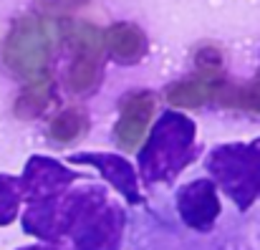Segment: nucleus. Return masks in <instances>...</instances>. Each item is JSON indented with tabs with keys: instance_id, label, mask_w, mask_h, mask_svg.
<instances>
[{
	"instance_id": "obj_1",
	"label": "nucleus",
	"mask_w": 260,
	"mask_h": 250,
	"mask_svg": "<svg viewBox=\"0 0 260 250\" xmlns=\"http://www.w3.org/2000/svg\"><path fill=\"white\" fill-rule=\"evenodd\" d=\"M197 127L179 111H167L157 121L147 147L142 149L139 167L149 182L170 179L192 160Z\"/></svg>"
},
{
	"instance_id": "obj_2",
	"label": "nucleus",
	"mask_w": 260,
	"mask_h": 250,
	"mask_svg": "<svg viewBox=\"0 0 260 250\" xmlns=\"http://www.w3.org/2000/svg\"><path fill=\"white\" fill-rule=\"evenodd\" d=\"M210 169L243 207L260 192V139L250 144H228L210 154Z\"/></svg>"
},
{
	"instance_id": "obj_3",
	"label": "nucleus",
	"mask_w": 260,
	"mask_h": 250,
	"mask_svg": "<svg viewBox=\"0 0 260 250\" xmlns=\"http://www.w3.org/2000/svg\"><path fill=\"white\" fill-rule=\"evenodd\" d=\"M48 56H51V38L38 18L18 20L3 43V64L25 79L43 76Z\"/></svg>"
},
{
	"instance_id": "obj_4",
	"label": "nucleus",
	"mask_w": 260,
	"mask_h": 250,
	"mask_svg": "<svg viewBox=\"0 0 260 250\" xmlns=\"http://www.w3.org/2000/svg\"><path fill=\"white\" fill-rule=\"evenodd\" d=\"M101 48L104 38L101 30L91 23H81L74 38V61L69 69V86L71 91L84 93L99 79V61H101Z\"/></svg>"
},
{
	"instance_id": "obj_5",
	"label": "nucleus",
	"mask_w": 260,
	"mask_h": 250,
	"mask_svg": "<svg viewBox=\"0 0 260 250\" xmlns=\"http://www.w3.org/2000/svg\"><path fill=\"white\" fill-rule=\"evenodd\" d=\"M157 109V99L149 91H134L121 101V114L116 121V142L124 149H137L139 142L144 139L149 121L154 116Z\"/></svg>"
},
{
	"instance_id": "obj_6",
	"label": "nucleus",
	"mask_w": 260,
	"mask_h": 250,
	"mask_svg": "<svg viewBox=\"0 0 260 250\" xmlns=\"http://www.w3.org/2000/svg\"><path fill=\"white\" fill-rule=\"evenodd\" d=\"M81 220L79 228V248L81 250H116L119 230H121V215L111 207H86L84 212L74 215Z\"/></svg>"
},
{
	"instance_id": "obj_7",
	"label": "nucleus",
	"mask_w": 260,
	"mask_h": 250,
	"mask_svg": "<svg viewBox=\"0 0 260 250\" xmlns=\"http://www.w3.org/2000/svg\"><path fill=\"white\" fill-rule=\"evenodd\" d=\"M177 207H179V215L182 220L189 225V228H197V230H207L217 212H220V202H217V195H215V184L210 179H197V182H189L179 190V197H177Z\"/></svg>"
},
{
	"instance_id": "obj_8",
	"label": "nucleus",
	"mask_w": 260,
	"mask_h": 250,
	"mask_svg": "<svg viewBox=\"0 0 260 250\" xmlns=\"http://www.w3.org/2000/svg\"><path fill=\"white\" fill-rule=\"evenodd\" d=\"M71 179H74V174L66 172L58 162L46 160V157H33L23 174V190L28 192L30 200L41 202L51 195H58Z\"/></svg>"
},
{
	"instance_id": "obj_9",
	"label": "nucleus",
	"mask_w": 260,
	"mask_h": 250,
	"mask_svg": "<svg viewBox=\"0 0 260 250\" xmlns=\"http://www.w3.org/2000/svg\"><path fill=\"white\" fill-rule=\"evenodd\" d=\"M220 91H222L220 74L215 69H205L202 76H197V79L170 86L167 88V101L172 106H179V109H194V106H202L210 99H215Z\"/></svg>"
},
{
	"instance_id": "obj_10",
	"label": "nucleus",
	"mask_w": 260,
	"mask_h": 250,
	"mask_svg": "<svg viewBox=\"0 0 260 250\" xmlns=\"http://www.w3.org/2000/svg\"><path fill=\"white\" fill-rule=\"evenodd\" d=\"M74 162L93 165L126 200H132V202L139 200L137 174H134V167L129 165L126 160H121V157H116V154H79V157H74Z\"/></svg>"
},
{
	"instance_id": "obj_11",
	"label": "nucleus",
	"mask_w": 260,
	"mask_h": 250,
	"mask_svg": "<svg viewBox=\"0 0 260 250\" xmlns=\"http://www.w3.org/2000/svg\"><path fill=\"white\" fill-rule=\"evenodd\" d=\"M106 48L109 53L121 61V64H132V61H139L144 56V48H147V41H144V33L132 25V23H116L106 30Z\"/></svg>"
},
{
	"instance_id": "obj_12",
	"label": "nucleus",
	"mask_w": 260,
	"mask_h": 250,
	"mask_svg": "<svg viewBox=\"0 0 260 250\" xmlns=\"http://www.w3.org/2000/svg\"><path fill=\"white\" fill-rule=\"evenodd\" d=\"M86 132V114L81 109H63L53 116L51 127H48V134L56 139V142H74L79 139L81 134Z\"/></svg>"
},
{
	"instance_id": "obj_13",
	"label": "nucleus",
	"mask_w": 260,
	"mask_h": 250,
	"mask_svg": "<svg viewBox=\"0 0 260 250\" xmlns=\"http://www.w3.org/2000/svg\"><path fill=\"white\" fill-rule=\"evenodd\" d=\"M48 88L51 81L46 76H38V81H33L30 88L23 91V96L18 99V114L20 116H33L43 109V104L48 101Z\"/></svg>"
},
{
	"instance_id": "obj_14",
	"label": "nucleus",
	"mask_w": 260,
	"mask_h": 250,
	"mask_svg": "<svg viewBox=\"0 0 260 250\" xmlns=\"http://www.w3.org/2000/svg\"><path fill=\"white\" fill-rule=\"evenodd\" d=\"M18 202H20L18 182L8 174H0V225L13 223V217L18 212Z\"/></svg>"
}]
</instances>
